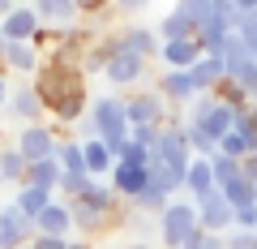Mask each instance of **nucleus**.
Segmentation results:
<instances>
[{
	"instance_id": "25",
	"label": "nucleus",
	"mask_w": 257,
	"mask_h": 249,
	"mask_svg": "<svg viewBox=\"0 0 257 249\" xmlns=\"http://www.w3.org/2000/svg\"><path fill=\"white\" fill-rule=\"evenodd\" d=\"M253 189H257V185L248 181L244 172H240V176H231V181H223V185H219L223 202H227L231 211H236V206H244V202H253Z\"/></svg>"
},
{
	"instance_id": "34",
	"label": "nucleus",
	"mask_w": 257,
	"mask_h": 249,
	"mask_svg": "<svg viewBox=\"0 0 257 249\" xmlns=\"http://www.w3.org/2000/svg\"><path fill=\"white\" fill-rule=\"evenodd\" d=\"M159 133H163V125H133V129H128V142H138L142 150H155Z\"/></svg>"
},
{
	"instance_id": "1",
	"label": "nucleus",
	"mask_w": 257,
	"mask_h": 249,
	"mask_svg": "<svg viewBox=\"0 0 257 249\" xmlns=\"http://www.w3.org/2000/svg\"><path fill=\"white\" fill-rule=\"evenodd\" d=\"M189 142H184V129H172V125H163V133H159V146L150 150V181L163 185L167 194H176V189H184V172H189Z\"/></svg>"
},
{
	"instance_id": "9",
	"label": "nucleus",
	"mask_w": 257,
	"mask_h": 249,
	"mask_svg": "<svg viewBox=\"0 0 257 249\" xmlns=\"http://www.w3.org/2000/svg\"><path fill=\"white\" fill-rule=\"evenodd\" d=\"M30 236H35V223H30L13 202L0 206V249H18V245H26Z\"/></svg>"
},
{
	"instance_id": "44",
	"label": "nucleus",
	"mask_w": 257,
	"mask_h": 249,
	"mask_svg": "<svg viewBox=\"0 0 257 249\" xmlns=\"http://www.w3.org/2000/svg\"><path fill=\"white\" fill-rule=\"evenodd\" d=\"M248 99H257V69H253V77H248Z\"/></svg>"
},
{
	"instance_id": "15",
	"label": "nucleus",
	"mask_w": 257,
	"mask_h": 249,
	"mask_svg": "<svg viewBox=\"0 0 257 249\" xmlns=\"http://www.w3.org/2000/svg\"><path fill=\"white\" fill-rule=\"evenodd\" d=\"M39 18V26H69V22H77V0H35L30 5Z\"/></svg>"
},
{
	"instance_id": "32",
	"label": "nucleus",
	"mask_w": 257,
	"mask_h": 249,
	"mask_svg": "<svg viewBox=\"0 0 257 249\" xmlns=\"http://www.w3.org/2000/svg\"><path fill=\"white\" fill-rule=\"evenodd\" d=\"M210 172H214V189H219L223 181L240 176V163H236V159H227V155H219V150H214V155H210Z\"/></svg>"
},
{
	"instance_id": "26",
	"label": "nucleus",
	"mask_w": 257,
	"mask_h": 249,
	"mask_svg": "<svg viewBox=\"0 0 257 249\" xmlns=\"http://www.w3.org/2000/svg\"><path fill=\"white\" fill-rule=\"evenodd\" d=\"M155 35L163 39V43H176V39H193V22L184 18V13H176V9H172L163 22H159V30H155Z\"/></svg>"
},
{
	"instance_id": "28",
	"label": "nucleus",
	"mask_w": 257,
	"mask_h": 249,
	"mask_svg": "<svg viewBox=\"0 0 257 249\" xmlns=\"http://www.w3.org/2000/svg\"><path fill=\"white\" fill-rule=\"evenodd\" d=\"M128 206H133V211H150V215H163V206H167V189H163V185H155V181H150V185H146V189H142V194L133 198Z\"/></svg>"
},
{
	"instance_id": "13",
	"label": "nucleus",
	"mask_w": 257,
	"mask_h": 249,
	"mask_svg": "<svg viewBox=\"0 0 257 249\" xmlns=\"http://www.w3.org/2000/svg\"><path fill=\"white\" fill-rule=\"evenodd\" d=\"M35 232L39 236H69V232H73V219H69V206L64 202H47L43 211L35 215Z\"/></svg>"
},
{
	"instance_id": "16",
	"label": "nucleus",
	"mask_w": 257,
	"mask_h": 249,
	"mask_svg": "<svg viewBox=\"0 0 257 249\" xmlns=\"http://www.w3.org/2000/svg\"><path fill=\"white\" fill-rule=\"evenodd\" d=\"M189 77H193V91H197V95L219 91V86L227 82V73H223V60H219V56H202V60L189 69Z\"/></svg>"
},
{
	"instance_id": "29",
	"label": "nucleus",
	"mask_w": 257,
	"mask_h": 249,
	"mask_svg": "<svg viewBox=\"0 0 257 249\" xmlns=\"http://www.w3.org/2000/svg\"><path fill=\"white\" fill-rule=\"evenodd\" d=\"M176 13H184V18L193 22V35H197V30L214 18V0H180V5H176Z\"/></svg>"
},
{
	"instance_id": "33",
	"label": "nucleus",
	"mask_w": 257,
	"mask_h": 249,
	"mask_svg": "<svg viewBox=\"0 0 257 249\" xmlns=\"http://www.w3.org/2000/svg\"><path fill=\"white\" fill-rule=\"evenodd\" d=\"M219 155H227V159H236V163H240V159H248V142L231 129V133H223V138H219Z\"/></svg>"
},
{
	"instance_id": "48",
	"label": "nucleus",
	"mask_w": 257,
	"mask_h": 249,
	"mask_svg": "<svg viewBox=\"0 0 257 249\" xmlns=\"http://www.w3.org/2000/svg\"><path fill=\"white\" fill-rule=\"evenodd\" d=\"M18 249H30V245H18Z\"/></svg>"
},
{
	"instance_id": "20",
	"label": "nucleus",
	"mask_w": 257,
	"mask_h": 249,
	"mask_svg": "<svg viewBox=\"0 0 257 249\" xmlns=\"http://www.w3.org/2000/svg\"><path fill=\"white\" fill-rule=\"evenodd\" d=\"M202 56H206V52L197 47V39H176V43H163V65H167V69H193Z\"/></svg>"
},
{
	"instance_id": "36",
	"label": "nucleus",
	"mask_w": 257,
	"mask_h": 249,
	"mask_svg": "<svg viewBox=\"0 0 257 249\" xmlns=\"http://www.w3.org/2000/svg\"><path fill=\"white\" fill-rule=\"evenodd\" d=\"M231 228H244V232H257V202H244L231 211Z\"/></svg>"
},
{
	"instance_id": "8",
	"label": "nucleus",
	"mask_w": 257,
	"mask_h": 249,
	"mask_svg": "<svg viewBox=\"0 0 257 249\" xmlns=\"http://www.w3.org/2000/svg\"><path fill=\"white\" fill-rule=\"evenodd\" d=\"M103 73H107L111 86H138L142 77H146V60H142V56H133V52H124V47H116V52H111V60L103 65Z\"/></svg>"
},
{
	"instance_id": "40",
	"label": "nucleus",
	"mask_w": 257,
	"mask_h": 249,
	"mask_svg": "<svg viewBox=\"0 0 257 249\" xmlns=\"http://www.w3.org/2000/svg\"><path fill=\"white\" fill-rule=\"evenodd\" d=\"M116 5H120V9H124V13H133V9H146L150 0H116Z\"/></svg>"
},
{
	"instance_id": "24",
	"label": "nucleus",
	"mask_w": 257,
	"mask_h": 249,
	"mask_svg": "<svg viewBox=\"0 0 257 249\" xmlns=\"http://www.w3.org/2000/svg\"><path fill=\"white\" fill-rule=\"evenodd\" d=\"M47 202H52V194H47V189H35V185H18V198H13V206H18V211L26 215L30 223H35V215L43 211Z\"/></svg>"
},
{
	"instance_id": "12",
	"label": "nucleus",
	"mask_w": 257,
	"mask_h": 249,
	"mask_svg": "<svg viewBox=\"0 0 257 249\" xmlns=\"http://www.w3.org/2000/svg\"><path fill=\"white\" fill-rule=\"evenodd\" d=\"M5 108L18 116V125H39V120L47 116L43 99H39V91L30 86V91H9V99H5Z\"/></svg>"
},
{
	"instance_id": "47",
	"label": "nucleus",
	"mask_w": 257,
	"mask_h": 249,
	"mask_svg": "<svg viewBox=\"0 0 257 249\" xmlns=\"http://www.w3.org/2000/svg\"><path fill=\"white\" fill-rule=\"evenodd\" d=\"M253 202H257V189H253Z\"/></svg>"
},
{
	"instance_id": "38",
	"label": "nucleus",
	"mask_w": 257,
	"mask_h": 249,
	"mask_svg": "<svg viewBox=\"0 0 257 249\" xmlns=\"http://www.w3.org/2000/svg\"><path fill=\"white\" fill-rule=\"evenodd\" d=\"M26 245L30 249H64V245H69V236H39V232H35Z\"/></svg>"
},
{
	"instance_id": "37",
	"label": "nucleus",
	"mask_w": 257,
	"mask_h": 249,
	"mask_svg": "<svg viewBox=\"0 0 257 249\" xmlns=\"http://www.w3.org/2000/svg\"><path fill=\"white\" fill-rule=\"evenodd\" d=\"M236 35H240V39H244V43L257 52V9L240 13V26H236Z\"/></svg>"
},
{
	"instance_id": "21",
	"label": "nucleus",
	"mask_w": 257,
	"mask_h": 249,
	"mask_svg": "<svg viewBox=\"0 0 257 249\" xmlns=\"http://www.w3.org/2000/svg\"><path fill=\"white\" fill-rule=\"evenodd\" d=\"M0 56H5V65L18 69V73H35V69H39V52L30 43H13V39H5V43H0Z\"/></svg>"
},
{
	"instance_id": "6",
	"label": "nucleus",
	"mask_w": 257,
	"mask_h": 249,
	"mask_svg": "<svg viewBox=\"0 0 257 249\" xmlns=\"http://www.w3.org/2000/svg\"><path fill=\"white\" fill-rule=\"evenodd\" d=\"M64 206H69V219H73V228H77V232H86V240L99 236V232L120 215V211H103V206H90L86 198H69Z\"/></svg>"
},
{
	"instance_id": "19",
	"label": "nucleus",
	"mask_w": 257,
	"mask_h": 249,
	"mask_svg": "<svg viewBox=\"0 0 257 249\" xmlns=\"http://www.w3.org/2000/svg\"><path fill=\"white\" fill-rule=\"evenodd\" d=\"M184 189H189V202H202L206 194H214V172L210 159H189V172H184Z\"/></svg>"
},
{
	"instance_id": "42",
	"label": "nucleus",
	"mask_w": 257,
	"mask_h": 249,
	"mask_svg": "<svg viewBox=\"0 0 257 249\" xmlns=\"http://www.w3.org/2000/svg\"><path fill=\"white\" fill-rule=\"evenodd\" d=\"M13 9H18V0H0V18H9Z\"/></svg>"
},
{
	"instance_id": "35",
	"label": "nucleus",
	"mask_w": 257,
	"mask_h": 249,
	"mask_svg": "<svg viewBox=\"0 0 257 249\" xmlns=\"http://www.w3.org/2000/svg\"><path fill=\"white\" fill-rule=\"evenodd\" d=\"M223 249H257V232L227 228V232H223Z\"/></svg>"
},
{
	"instance_id": "14",
	"label": "nucleus",
	"mask_w": 257,
	"mask_h": 249,
	"mask_svg": "<svg viewBox=\"0 0 257 249\" xmlns=\"http://www.w3.org/2000/svg\"><path fill=\"white\" fill-rule=\"evenodd\" d=\"M35 30H39V18H35V9H30V5H18L9 18L0 22V35L13 39V43H30V39H35Z\"/></svg>"
},
{
	"instance_id": "3",
	"label": "nucleus",
	"mask_w": 257,
	"mask_h": 249,
	"mask_svg": "<svg viewBox=\"0 0 257 249\" xmlns=\"http://www.w3.org/2000/svg\"><path fill=\"white\" fill-rule=\"evenodd\" d=\"M159 236L167 249H184L189 240L202 236V223H197V206L193 202H167L159 215Z\"/></svg>"
},
{
	"instance_id": "23",
	"label": "nucleus",
	"mask_w": 257,
	"mask_h": 249,
	"mask_svg": "<svg viewBox=\"0 0 257 249\" xmlns=\"http://www.w3.org/2000/svg\"><path fill=\"white\" fill-rule=\"evenodd\" d=\"M82 159H86V172H111V168H116V155H111L107 146H103L99 138H86L82 142Z\"/></svg>"
},
{
	"instance_id": "30",
	"label": "nucleus",
	"mask_w": 257,
	"mask_h": 249,
	"mask_svg": "<svg viewBox=\"0 0 257 249\" xmlns=\"http://www.w3.org/2000/svg\"><path fill=\"white\" fill-rule=\"evenodd\" d=\"M22 176H26V159H22L13 146H5V150H0V181L22 185Z\"/></svg>"
},
{
	"instance_id": "22",
	"label": "nucleus",
	"mask_w": 257,
	"mask_h": 249,
	"mask_svg": "<svg viewBox=\"0 0 257 249\" xmlns=\"http://www.w3.org/2000/svg\"><path fill=\"white\" fill-rule=\"evenodd\" d=\"M22 185H35V189H47V194H56V185H60V168H56V159H39V163H26V176H22Z\"/></svg>"
},
{
	"instance_id": "5",
	"label": "nucleus",
	"mask_w": 257,
	"mask_h": 249,
	"mask_svg": "<svg viewBox=\"0 0 257 249\" xmlns=\"http://www.w3.org/2000/svg\"><path fill=\"white\" fill-rule=\"evenodd\" d=\"M56 129L52 125H18L13 133V150H18L26 163H39V159H52L56 155Z\"/></svg>"
},
{
	"instance_id": "10",
	"label": "nucleus",
	"mask_w": 257,
	"mask_h": 249,
	"mask_svg": "<svg viewBox=\"0 0 257 249\" xmlns=\"http://www.w3.org/2000/svg\"><path fill=\"white\" fill-rule=\"evenodd\" d=\"M197 206V223H202V232H214V236H223V232L231 228V206L223 202V194L214 189V194H206Z\"/></svg>"
},
{
	"instance_id": "4",
	"label": "nucleus",
	"mask_w": 257,
	"mask_h": 249,
	"mask_svg": "<svg viewBox=\"0 0 257 249\" xmlns=\"http://www.w3.org/2000/svg\"><path fill=\"white\" fill-rule=\"evenodd\" d=\"M219 60H223V73H227V82H231V86H244V91H248V77H253V69H257V52L236 35V30L223 39Z\"/></svg>"
},
{
	"instance_id": "18",
	"label": "nucleus",
	"mask_w": 257,
	"mask_h": 249,
	"mask_svg": "<svg viewBox=\"0 0 257 249\" xmlns=\"http://www.w3.org/2000/svg\"><path fill=\"white\" fill-rule=\"evenodd\" d=\"M159 95L172 99V103H193V99H197V91H193L189 69H167V73L159 77Z\"/></svg>"
},
{
	"instance_id": "17",
	"label": "nucleus",
	"mask_w": 257,
	"mask_h": 249,
	"mask_svg": "<svg viewBox=\"0 0 257 249\" xmlns=\"http://www.w3.org/2000/svg\"><path fill=\"white\" fill-rule=\"evenodd\" d=\"M116 39H120V47H124V52L142 56V60H150V56L159 52V35H155L150 26H124Z\"/></svg>"
},
{
	"instance_id": "41",
	"label": "nucleus",
	"mask_w": 257,
	"mask_h": 249,
	"mask_svg": "<svg viewBox=\"0 0 257 249\" xmlns=\"http://www.w3.org/2000/svg\"><path fill=\"white\" fill-rule=\"evenodd\" d=\"M236 5V13H248V9H257V0H231Z\"/></svg>"
},
{
	"instance_id": "27",
	"label": "nucleus",
	"mask_w": 257,
	"mask_h": 249,
	"mask_svg": "<svg viewBox=\"0 0 257 249\" xmlns=\"http://www.w3.org/2000/svg\"><path fill=\"white\" fill-rule=\"evenodd\" d=\"M56 168L64 172H86V159H82V142H56Z\"/></svg>"
},
{
	"instance_id": "31",
	"label": "nucleus",
	"mask_w": 257,
	"mask_h": 249,
	"mask_svg": "<svg viewBox=\"0 0 257 249\" xmlns=\"http://www.w3.org/2000/svg\"><path fill=\"white\" fill-rule=\"evenodd\" d=\"M90 181H94L90 172H64V176H60V185H56V189H60V194H69V198H82L86 189H90Z\"/></svg>"
},
{
	"instance_id": "11",
	"label": "nucleus",
	"mask_w": 257,
	"mask_h": 249,
	"mask_svg": "<svg viewBox=\"0 0 257 249\" xmlns=\"http://www.w3.org/2000/svg\"><path fill=\"white\" fill-rule=\"evenodd\" d=\"M150 185V168H133V163H116L111 168V189H116L120 202H133Z\"/></svg>"
},
{
	"instance_id": "7",
	"label": "nucleus",
	"mask_w": 257,
	"mask_h": 249,
	"mask_svg": "<svg viewBox=\"0 0 257 249\" xmlns=\"http://www.w3.org/2000/svg\"><path fill=\"white\" fill-rule=\"evenodd\" d=\"M124 116H128V129L133 125H163V95L159 91L124 95Z\"/></svg>"
},
{
	"instance_id": "46",
	"label": "nucleus",
	"mask_w": 257,
	"mask_h": 249,
	"mask_svg": "<svg viewBox=\"0 0 257 249\" xmlns=\"http://www.w3.org/2000/svg\"><path fill=\"white\" fill-rule=\"evenodd\" d=\"M124 249H150V245H124Z\"/></svg>"
},
{
	"instance_id": "45",
	"label": "nucleus",
	"mask_w": 257,
	"mask_h": 249,
	"mask_svg": "<svg viewBox=\"0 0 257 249\" xmlns=\"http://www.w3.org/2000/svg\"><path fill=\"white\" fill-rule=\"evenodd\" d=\"M5 99H9V91H5V77H0V108H5Z\"/></svg>"
},
{
	"instance_id": "39",
	"label": "nucleus",
	"mask_w": 257,
	"mask_h": 249,
	"mask_svg": "<svg viewBox=\"0 0 257 249\" xmlns=\"http://www.w3.org/2000/svg\"><path fill=\"white\" fill-rule=\"evenodd\" d=\"M184 249H223V236H214V232H202V236L189 240Z\"/></svg>"
},
{
	"instance_id": "2",
	"label": "nucleus",
	"mask_w": 257,
	"mask_h": 249,
	"mask_svg": "<svg viewBox=\"0 0 257 249\" xmlns=\"http://www.w3.org/2000/svg\"><path fill=\"white\" fill-rule=\"evenodd\" d=\"M86 133H94L111 155H120V146L128 142L124 99H116V95H99V99L90 103V125H86Z\"/></svg>"
},
{
	"instance_id": "43",
	"label": "nucleus",
	"mask_w": 257,
	"mask_h": 249,
	"mask_svg": "<svg viewBox=\"0 0 257 249\" xmlns=\"http://www.w3.org/2000/svg\"><path fill=\"white\" fill-rule=\"evenodd\" d=\"M64 249H94V245H90V240H69Z\"/></svg>"
}]
</instances>
